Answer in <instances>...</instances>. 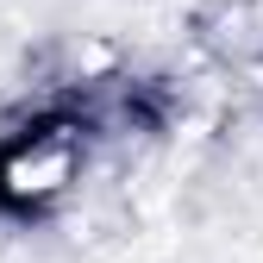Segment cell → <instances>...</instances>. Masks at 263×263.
<instances>
[{
  "label": "cell",
  "mask_w": 263,
  "mask_h": 263,
  "mask_svg": "<svg viewBox=\"0 0 263 263\" xmlns=\"http://www.w3.org/2000/svg\"><path fill=\"white\" fill-rule=\"evenodd\" d=\"M201 38L232 69L257 76L263 69V0H207L201 7Z\"/></svg>",
  "instance_id": "1"
},
{
  "label": "cell",
  "mask_w": 263,
  "mask_h": 263,
  "mask_svg": "<svg viewBox=\"0 0 263 263\" xmlns=\"http://www.w3.org/2000/svg\"><path fill=\"white\" fill-rule=\"evenodd\" d=\"M0 182H7L13 201H50V194H63L76 182V144L69 138H31L7 170H0Z\"/></svg>",
  "instance_id": "2"
}]
</instances>
